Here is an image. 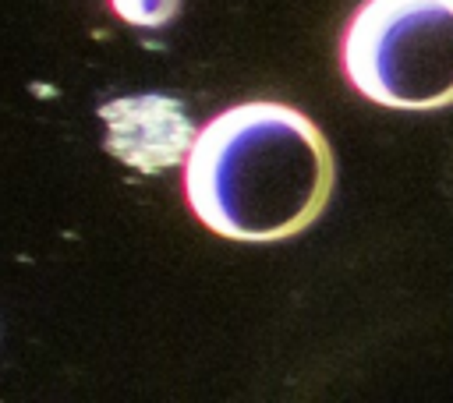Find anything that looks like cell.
<instances>
[{
    "instance_id": "2",
    "label": "cell",
    "mask_w": 453,
    "mask_h": 403,
    "mask_svg": "<svg viewBox=\"0 0 453 403\" xmlns=\"http://www.w3.org/2000/svg\"><path fill=\"white\" fill-rule=\"evenodd\" d=\"M343 74L379 106H453V0H365L343 32Z\"/></svg>"
},
{
    "instance_id": "3",
    "label": "cell",
    "mask_w": 453,
    "mask_h": 403,
    "mask_svg": "<svg viewBox=\"0 0 453 403\" xmlns=\"http://www.w3.org/2000/svg\"><path fill=\"white\" fill-rule=\"evenodd\" d=\"M99 117L106 124V152L142 173H156L188 159L198 134L180 103L166 95L117 99L106 103Z\"/></svg>"
},
{
    "instance_id": "1",
    "label": "cell",
    "mask_w": 453,
    "mask_h": 403,
    "mask_svg": "<svg viewBox=\"0 0 453 403\" xmlns=\"http://www.w3.org/2000/svg\"><path fill=\"white\" fill-rule=\"evenodd\" d=\"M336 180L319 124L287 103H237L216 113L184 159L191 212L219 237L276 244L308 230Z\"/></svg>"
},
{
    "instance_id": "4",
    "label": "cell",
    "mask_w": 453,
    "mask_h": 403,
    "mask_svg": "<svg viewBox=\"0 0 453 403\" xmlns=\"http://www.w3.org/2000/svg\"><path fill=\"white\" fill-rule=\"evenodd\" d=\"M110 7H113L117 18H124L127 25L159 28V25H166V21L177 18L180 0H110Z\"/></svg>"
}]
</instances>
